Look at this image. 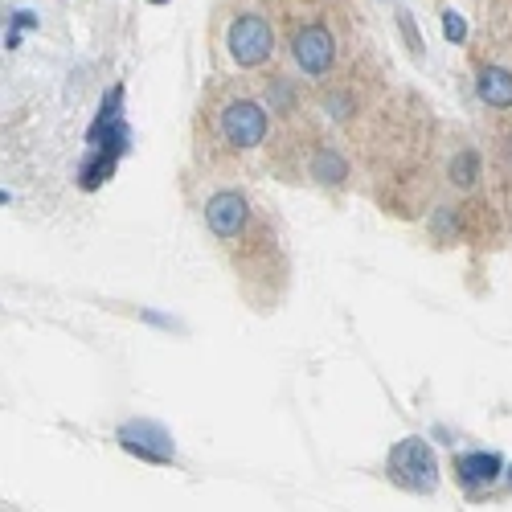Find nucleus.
<instances>
[{"mask_svg": "<svg viewBox=\"0 0 512 512\" xmlns=\"http://www.w3.org/2000/svg\"><path fill=\"white\" fill-rule=\"evenodd\" d=\"M390 480L406 492H435L439 488V467H435V451L426 439H402L390 451Z\"/></svg>", "mask_w": 512, "mask_h": 512, "instance_id": "nucleus-1", "label": "nucleus"}, {"mask_svg": "<svg viewBox=\"0 0 512 512\" xmlns=\"http://www.w3.org/2000/svg\"><path fill=\"white\" fill-rule=\"evenodd\" d=\"M226 46H230L234 66H246V70L263 66L275 54V29L263 13H242L226 33Z\"/></svg>", "mask_w": 512, "mask_h": 512, "instance_id": "nucleus-2", "label": "nucleus"}, {"mask_svg": "<svg viewBox=\"0 0 512 512\" xmlns=\"http://www.w3.org/2000/svg\"><path fill=\"white\" fill-rule=\"evenodd\" d=\"M218 132L226 144L234 148H259L271 132V119H267V107L254 103V99H230L222 111H218Z\"/></svg>", "mask_w": 512, "mask_h": 512, "instance_id": "nucleus-3", "label": "nucleus"}, {"mask_svg": "<svg viewBox=\"0 0 512 512\" xmlns=\"http://www.w3.org/2000/svg\"><path fill=\"white\" fill-rule=\"evenodd\" d=\"M291 58L308 78H324L336 66V37L324 25H300L291 33Z\"/></svg>", "mask_w": 512, "mask_h": 512, "instance_id": "nucleus-4", "label": "nucleus"}, {"mask_svg": "<svg viewBox=\"0 0 512 512\" xmlns=\"http://www.w3.org/2000/svg\"><path fill=\"white\" fill-rule=\"evenodd\" d=\"M205 222L222 242H234V238H242V230L250 222V201L238 189H218L205 201Z\"/></svg>", "mask_w": 512, "mask_h": 512, "instance_id": "nucleus-5", "label": "nucleus"}, {"mask_svg": "<svg viewBox=\"0 0 512 512\" xmlns=\"http://www.w3.org/2000/svg\"><path fill=\"white\" fill-rule=\"evenodd\" d=\"M119 443L132 455L148 459V463H168L173 459V439H168V431L156 426V422H127L119 431Z\"/></svg>", "mask_w": 512, "mask_h": 512, "instance_id": "nucleus-6", "label": "nucleus"}, {"mask_svg": "<svg viewBox=\"0 0 512 512\" xmlns=\"http://www.w3.org/2000/svg\"><path fill=\"white\" fill-rule=\"evenodd\" d=\"M504 472V459L500 455H488V451H472L459 459V484L467 492H484L488 484H496Z\"/></svg>", "mask_w": 512, "mask_h": 512, "instance_id": "nucleus-7", "label": "nucleus"}, {"mask_svg": "<svg viewBox=\"0 0 512 512\" xmlns=\"http://www.w3.org/2000/svg\"><path fill=\"white\" fill-rule=\"evenodd\" d=\"M308 173H312L316 185L336 189V185H345V177H349V160L340 156L332 144H316L312 148V160H308Z\"/></svg>", "mask_w": 512, "mask_h": 512, "instance_id": "nucleus-8", "label": "nucleus"}, {"mask_svg": "<svg viewBox=\"0 0 512 512\" xmlns=\"http://www.w3.org/2000/svg\"><path fill=\"white\" fill-rule=\"evenodd\" d=\"M476 95H480L488 107H496V111L512 107V74H508L504 66H484V70L476 74Z\"/></svg>", "mask_w": 512, "mask_h": 512, "instance_id": "nucleus-9", "label": "nucleus"}, {"mask_svg": "<svg viewBox=\"0 0 512 512\" xmlns=\"http://www.w3.org/2000/svg\"><path fill=\"white\" fill-rule=\"evenodd\" d=\"M480 173H484V160H480L476 148H459V152L451 156V164H447L451 185L463 189V193H472V189L480 185Z\"/></svg>", "mask_w": 512, "mask_h": 512, "instance_id": "nucleus-10", "label": "nucleus"}, {"mask_svg": "<svg viewBox=\"0 0 512 512\" xmlns=\"http://www.w3.org/2000/svg\"><path fill=\"white\" fill-rule=\"evenodd\" d=\"M267 107L279 111V115H291V111H295V91H291V82H287L283 74H275V78L267 82Z\"/></svg>", "mask_w": 512, "mask_h": 512, "instance_id": "nucleus-11", "label": "nucleus"}, {"mask_svg": "<svg viewBox=\"0 0 512 512\" xmlns=\"http://www.w3.org/2000/svg\"><path fill=\"white\" fill-rule=\"evenodd\" d=\"M431 234H435L439 242H455V238H459V213H455L451 205H439V209H435Z\"/></svg>", "mask_w": 512, "mask_h": 512, "instance_id": "nucleus-12", "label": "nucleus"}, {"mask_svg": "<svg viewBox=\"0 0 512 512\" xmlns=\"http://www.w3.org/2000/svg\"><path fill=\"white\" fill-rule=\"evenodd\" d=\"M320 107H324V115H328V119H340V123H345V119L353 115V99H349L345 91H328Z\"/></svg>", "mask_w": 512, "mask_h": 512, "instance_id": "nucleus-13", "label": "nucleus"}, {"mask_svg": "<svg viewBox=\"0 0 512 512\" xmlns=\"http://www.w3.org/2000/svg\"><path fill=\"white\" fill-rule=\"evenodd\" d=\"M398 29L406 33L410 54H414V58H422V37H418V25H414V17H410V13H398Z\"/></svg>", "mask_w": 512, "mask_h": 512, "instance_id": "nucleus-14", "label": "nucleus"}, {"mask_svg": "<svg viewBox=\"0 0 512 512\" xmlns=\"http://www.w3.org/2000/svg\"><path fill=\"white\" fill-rule=\"evenodd\" d=\"M443 29H447V41H463L467 37V25H463V17L459 13H443Z\"/></svg>", "mask_w": 512, "mask_h": 512, "instance_id": "nucleus-15", "label": "nucleus"}]
</instances>
